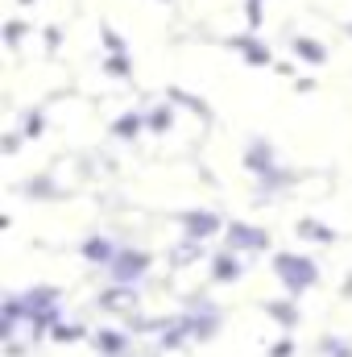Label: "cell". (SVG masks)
I'll return each instance as SVG.
<instances>
[{"label": "cell", "mask_w": 352, "mask_h": 357, "mask_svg": "<svg viewBox=\"0 0 352 357\" xmlns=\"http://www.w3.org/2000/svg\"><path fill=\"white\" fill-rule=\"evenodd\" d=\"M273 270H278V278H282V287H286L290 295L311 291V287H315V278H319L315 262H311V258H303V254H278V258H273Z\"/></svg>", "instance_id": "6da1fadb"}, {"label": "cell", "mask_w": 352, "mask_h": 357, "mask_svg": "<svg viewBox=\"0 0 352 357\" xmlns=\"http://www.w3.org/2000/svg\"><path fill=\"white\" fill-rule=\"evenodd\" d=\"M228 50H237L249 67H269V63H273L269 46H262V42H257V38H249V33H245V38H228Z\"/></svg>", "instance_id": "7a4b0ae2"}, {"label": "cell", "mask_w": 352, "mask_h": 357, "mask_svg": "<svg viewBox=\"0 0 352 357\" xmlns=\"http://www.w3.org/2000/svg\"><path fill=\"white\" fill-rule=\"evenodd\" d=\"M145 266H150V254L120 250V254H116V266H112V278H116V282H133V278H137Z\"/></svg>", "instance_id": "3957f363"}, {"label": "cell", "mask_w": 352, "mask_h": 357, "mask_svg": "<svg viewBox=\"0 0 352 357\" xmlns=\"http://www.w3.org/2000/svg\"><path fill=\"white\" fill-rule=\"evenodd\" d=\"M228 241H232V250H262V245H269V233H262V229L237 220V225L228 229Z\"/></svg>", "instance_id": "277c9868"}, {"label": "cell", "mask_w": 352, "mask_h": 357, "mask_svg": "<svg viewBox=\"0 0 352 357\" xmlns=\"http://www.w3.org/2000/svg\"><path fill=\"white\" fill-rule=\"evenodd\" d=\"M182 225H186V237L195 241V237H211L216 229H220V220L211 216V212H182Z\"/></svg>", "instance_id": "5b68a950"}, {"label": "cell", "mask_w": 352, "mask_h": 357, "mask_svg": "<svg viewBox=\"0 0 352 357\" xmlns=\"http://www.w3.org/2000/svg\"><path fill=\"white\" fill-rule=\"evenodd\" d=\"M245 162H249V171H257V175H265V171L273 167V150H269V142H262V137H253V142H249V154H245Z\"/></svg>", "instance_id": "8992f818"}, {"label": "cell", "mask_w": 352, "mask_h": 357, "mask_svg": "<svg viewBox=\"0 0 352 357\" xmlns=\"http://www.w3.org/2000/svg\"><path fill=\"white\" fill-rule=\"evenodd\" d=\"M290 50H294L298 59H307L311 67H323V63H328V50H323L315 38H294V42H290Z\"/></svg>", "instance_id": "52a82bcc"}, {"label": "cell", "mask_w": 352, "mask_h": 357, "mask_svg": "<svg viewBox=\"0 0 352 357\" xmlns=\"http://www.w3.org/2000/svg\"><path fill=\"white\" fill-rule=\"evenodd\" d=\"M211 278L216 282H237L241 278V262L224 250V254H216V266H211Z\"/></svg>", "instance_id": "ba28073f"}, {"label": "cell", "mask_w": 352, "mask_h": 357, "mask_svg": "<svg viewBox=\"0 0 352 357\" xmlns=\"http://www.w3.org/2000/svg\"><path fill=\"white\" fill-rule=\"evenodd\" d=\"M141 121H145V112H125V116L112 125V133H116V137H137V133H141Z\"/></svg>", "instance_id": "9c48e42d"}, {"label": "cell", "mask_w": 352, "mask_h": 357, "mask_svg": "<svg viewBox=\"0 0 352 357\" xmlns=\"http://www.w3.org/2000/svg\"><path fill=\"white\" fill-rule=\"evenodd\" d=\"M170 125H175V108H170V104L154 108V116H150V129H154V133H166Z\"/></svg>", "instance_id": "30bf717a"}, {"label": "cell", "mask_w": 352, "mask_h": 357, "mask_svg": "<svg viewBox=\"0 0 352 357\" xmlns=\"http://www.w3.org/2000/svg\"><path fill=\"white\" fill-rule=\"evenodd\" d=\"M83 254H88V258H99V262H108V258H112V241H108V237H91L88 245H83Z\"/></svg>", "instance_id": "8fae6325"}, {"label": "cell", "mask_w": 352, "mask_h": 357, "mask_svg": "<svg viewBox=\"0 0 352 357\" xmlns=\"http://www.w3.org/2000/svg\"><path fill=\"white\" fill-rule=\"evenodd\" d=\"M265 312H269V316H273L278 324H286V328H290V324H298V312H294L290 303H269Z\"/></svg>", "instance_id": "7c38bea8"}, {"label": "cell", "mask_w": 352, "mask_h": 357, "mask_svg": "<svg viewBox=\"0 0 352 357\" xmlns=\"http://www.w3.org/2000/svg\"><path fill=\"white\" fill-rule=\"evenodd\" d=\"M95 341H99L104 354H120V349H125V337H120V333H99Z\"/></svg>", "instance_id": "4fadbf2b"}, {"label": "cell", "mask_w": 352, "mask_h": 357, "mask_svg": "<svg viewBox=\"0 0 352 357\" xmlns=\"http://www.w3.org/2000/svg\"><path fill=\"white\" fill-rule=\"evenodd\" d=\"M99 33H104V42H108V50H112V54H125V38H120L112 25H99Z\"/></svg>", "instance_id": "5bb4252c"}, {"label": "cell", "mask_w": 352, "mask_h": 357, "mask_svg": "<svg viewBox=\"0 0 352 357\" xmlns=\"http://www.w3.org/2000/svg\"><path fill=\"white\" fill-rule=\"evenodd\" d=\"M25 133H29V137L42 133V108H29V116H25Z\"/></svg>", "instance_id": "9a60e30c"}, {"label": "cell", "mask_w": 352, "mask_h": 357, "mask_svg": "<svg viewBox=\"0 0 352 357\" xmlns=\"http://www.w3.org/2000/svg\"><path fill=\"white\" fill-rule=\"evenodd\" d=\"M104 67H108V71H112V75H129V63H125V59H120V54H112V59H108V63H104Z\"/></svg>", "instance_id": "2e32d148"}, {"label": "cell", "mask_w": 352, "mask_h": 357, "mask_svg": "<svg viewBox=\"0 0 352 357\" xmlns=\"http://www.w3.org/2000/svg\"><path fill=\"white\" fill-rule=\"evenodd\" d=\"M249 25H253V29L262 25V0H249Z\"/></svg>", "instance_id": "e0dca14e"}, {"label": "cell", "mask_w": 352, "mask_h": 357, "mask_svg": "<svg viewBox=\"0 0 352 357\" xmlns=\"http://www.w3.org/2000/svg\"><path fill=\"white\" fill-rule=\"evenodd\" d=\"M286 354H290V337H282V341H278V349H273L269 357H286Z\"/></svg>", "instance_id": "ac0fdd59"}, {"label": "cell", "mask_w": 352, "mask_h": 357, "mask_svg": "<svg viewBox=\"0 0 352 357\" xmlns=\"http://www.w3.org/2000/svg\"><path fill=\"white\" fill-rule=\"evenodd\" d=\"M21 4H29V0H21Z\"/></svg>", "instance_id": "d6986e66"}]
</instances>
